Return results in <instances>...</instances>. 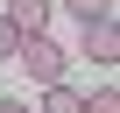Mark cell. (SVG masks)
Masks as SVG:
<instances>
[{
    "instance_id": "cell-6",
    "label": "cell",
    "mask_w": 120,
    "mask_h": 113,
    "mask_svg": "<svg viewBox=\"0 0 120 113\" xmlns=\"http://www.w3.org/2000/svg\"><path fill=\"white\" fill-rule=\"evenodd\" d=\"M85 113H120V92H113V85H99V92H85Z\"/></svg>"
},
{
    "instance_id": "cell-8",
    "label": "cell",
    "mask_w": 120,
    "mask_h": 113,
    "mask_svg": "<svg viewBox=\"0 0 120 113\" xmlns=\"http://www.w3.org/2000/svg\"><path fill=\"white\" fill-rule=\"evenodd\" d=\"M0 113H35V106H28V99H0Z\"/></svg>"
},
{
    "instance_id": "cell-1",
    "label": "cell",
    "mask_w": 120,
    "mask_h": 113,
    "mask_svg": "<svg viewBox=\"0 0 120 113\" xmlns=\"http://www.w3.org/2000/svg\"><path fill=\"white\" fill-rule=\"evenodd\" d=\"M14 64H21V71H28L35 85H56V78H71V49H56L49 35H21Z\"/></svg>"
},
{
    "instance_id": "cell-2",
    "label": "cell",
    "mask_w": 120,
    "mask_h": 113,
    "mask_svg": "<svg viewBox=\"0 0 120 113\" xmlns=\"http://www.w3.org/2000/svg\"><path fill=\"white\" fill-rule=\"evenodd\" d=\"M78 56H92V64H120V28H113V14L78 28Z\"/></svg>"
},
{
    "instance_id": "cell-5",
    "label": "cell",
    "mask_w": 120,
    "mask_h": 113,
    "mask_svg": "<svg viewBox=\"0 0 120 113\" xmlns=\"http://www.w3.org/2000/svg\"><path fill=\"white\" fill-rule=\"evenodd\" d=\"M56 7H71V21L85 28V21H106L113 14V0H56Z\"/></svg>"
},
{
    "instance_id": "cell-7",
    "label": "cell",
    "mask_w": 120,
    "mask_h": 113,
    "mask_svg": "<svg viewBox=\"0 0 120 113\" xmlns=\"http://www.w3.org/2000/svg\"><path fill=\"white\" fill-rule=\"evenodd\" d=\"M14 49H21V28H14L7 14H0V56H14Z\"/></svg>"
},
{
    "instance_id": "cell-3",
    "label": "cell",
    "mask_w": 120,
    "mask_h": 113,
    "mask_svg": "<svg viewBox=\"0 0 120 113\" xmlns=\"http://www.w3.org/2000/svg\"><path fill=\"white\" fill-rule=\"evenodd\" d=\"M0 14H7L21 35H49V14H56V0H7Z\"/></svg>"
},
{
    "instance_id": "cell-4",
    "label": "cell",
    "mask_w": 120,
    "mask_h": 113,
    "mask_svg": "<svg viewBox=\"0 0 120 113\" xmlns=\"http://www.w3.org/2000/svg\"><path fill=\"white\" fill-rule=\"evenodd\" d=\"M35 113H85V92L71 85V78H56V85H42V106Z\"/></svg>"
}]
</instances>
